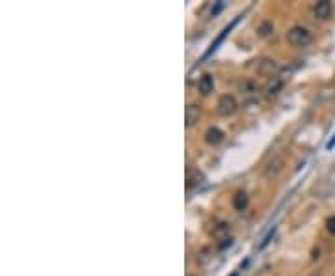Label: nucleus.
Wrapping results in <instances>:
<instances>
[{
	"label": "nucleus",
	"mask_w": 335,
	"mask_h": 276,
	"mask_svg": "<svg viewBox=\"0 0 335 276\" xmlns=\"http://www.w3.org/2000/svg\"><path fill=\"white\" fill-rule=\"evenodd\" d=\"M287 41L292 47H307L313 41V34L304 26H292L287 32Z\"/></svg>",
	"instance_id": "1"
},
{
	"label": "nucleus",
	"mask_w": 335,
	"mask_h": 276,
	"mask_svg": "<svg viewBox=\"0 0 335 276\" xmlns=\"http://www.w3.org/2000/svg\"><path fill=\"white\" fill-rule=\"evenodd\" d=\"M236 108H238V103H236V99L233 97V95H222L220 99H218V105H216V110H218V114L220 116H231L236 112Z\"/></svg>",
	"instance_id": "2"
},
{
	"label": "nucleus",
	"mask_w": 335,
	"mask_h": 276,
	"mask_svg": "<svg viewBox=\"0 0 335 276\" xmlns=\"http://www.w3.org/2000/svg\"><path fill=\"white\" fill-rule=\"evenodd\" d=\"M253 68L257 69V73L265 75V77H272L278 73V66H276L274 60H268V58H263V60H255Z\"/></svg>",
	"instance_id": "3"
},
{
	"label": "nucleus",
	"mask_w": 335,
	"mask_h": 276,
	"mask_svg": "<svg viewBox=\"0 0 335 276\" xmlns=\"http://www.w3.org/2000/svg\"><path fill=\"white\" fill-rule=\"evenodd\" d=\"M313 11H315V17H317V19L324 21V19H330V17H332L334 6H332V2H328V0H320V2L315 4Z\"/></svg>",
	"instance_id": "4"
},
{
	"label": "nucleus",
	"mask_w": 335,
	"mask_h": 276,
	"mask_svg": "<svg viewBox=\"0 0 335 276\" xmlns=\"http://www.w3.org/2000/svg\"><path fill=\"white\" fill-rule=\"evenodd\" d=\"M199 116H201V110H199L198 105H188L186 110H184V122H186V127H192V125L199 120Z\"/></svg>",
	"instance_id": "5"
},
{
	"label": "nucleus",
	"mask_w": 335,
	"mask_h": 276,
	"mask_svg": "<svg viewBox=\"0 0 335 276\" xmlns=\"http://www.w3.org/2000/svg\"><path fill=\"white\" fill-rule=\"evenodd\" d=\"M198 88H199V93L201 95H209V93L213 92V88H214V77L213 75H203V77L199 78V82H198Z\"/></svg>",
	"instance_id": "6"
},
{
	"label": "nucleus",
	"mask_w": 335,
	"mask_h": 276,
	"mask_svg": "<svg viewBox=\"0 0 335 276\" xmlns=\"http://www.w3.org/2000/svg\"><path fill=\"white\" fill-rule=\"evenodd\" d=\"M223 131L218 129V127H211V129L205 133V140L207 144H211V146H216V144H220L222 140H223Z\"/></svg>",
	"instance_id": "7"
},
{
	"label": "nucleus",
	"mask_w": 335,
	"mask_h": 276,
	"mask_svg": "<svg viewBox=\"0 0 335 276\" xmlns=\"http://www.w3.org/2000/svg\"><path fill=\"white\" fill-rule=\"evenodd\" d=\"M236 21H238V19H235L233 23L229 24L227 28H223V30H222V34H220V36H218V38H216V41H214L213 45H211V49H209V51H207V53H205V56H203V60H205V58H209V56H211V54H213L214 51H216V49L220 47V43H222V41H223V39H225V38H227V34H229V32H231V28H233V26H235V24H236Z\"/></svg>",
	"instance_id": "8"
},
{
	"label": "nucleus",
	"mask_w": 335,
	"mask_h": 276,
	"mask_svg": "<svg viewBox=\"0 0 335 276\" xmlns=\"http://www.w3.org/2000/svg\"><path fill=\"white\" fill-rule=\"evenodd\" d=\"M250 204V198H248V194L244 191H238L235 194V198H233V207H235L236 211H244L246 207Z\"/></svg>",
	"instance_id": "9"
},
{
	"label": "nucleus",
	"mask_w": 335,
	"mask_h": 276,
	"mask_svg": "<svg viewBox=\"0 0 335 276\" xmlns=\"http://www.w3.org/2000/svg\"><path fill=\"white\" fill-rule=\"evenodd\" d=\"M229 231H231V228H229L227 222H218L213 228V237L220 239V241H225L229 235Z\"/></svg>",
	"instance_id": "10"
},
{
	"label": "nucleus",
	"mask_w": 335,
	"mask_h": 276,
	"mask_svg": "<svg viewBox=\"0 0 335 276\" xmlns=\"http://www.w3.org/2000/svg\"><path fill=\"white\" fill-rule=\"evenodd\" d=\"M274 32V24L270 23V21H265V23L259 24V28H257V34H259L261 38H267Z\"/></svg>",
	"instance_id": "11"
},
{
	"label": "nucleus",
	"mask_w": 335,
	"mask_h": 276,
	"mask_svg": "<svg viewBox=\"0 0 335 276\" xmlns=\"http://www.w3.org/2000/svg\"><path fill=\"white\" fill-rule=\"evenodd\" d=\"M274 235H276V228H272V230H270V231H268V233H267V237L263 239V243H261V245H259L261 250H263V248H267L268 243H270V241L274 239Z\"/></svg>",
	"instance_id": "12"
},
{
	"label": "nucleus",
	"mask_w": 335,
	"mask_h": 276,
	"mask_svg": "<svg viewBox=\"0 0 335 276\" xmlns=\"http://www.w3.org/2000/svg\"><path fill=\"white\" fill-rule=\"evenodd\" d=\"M326 228H328V231H330L332 235H335V216H332V218H328Z\"/></svg>",
	"instance_id": "13"
},
{
	"label": "nucleus",
	"mask_w": 335,
	"mask_h": 276,
	"mask_svg": "<svg viewBox=\"0 0 335 276\" xmlns=\"http://www.w3.org/2000/svg\"><path fill=\"white\" fill-rule=\"evenodd\" d=\"M334 146H335V138H334V140H332V142H328V149H332V147H334Z\"/></svg>",
	"instance_id": "14"
},
{
	"label": "nucleus",
	"mask_w": 335,
	"mask_h": 276,
	"mask_svg": "<svg viewBox=\"0 0 335 276\" xmlns=\"http://www.w3.org/2000/svg\"><path fill=\"white\" fill-rule=\"evenodd\" d=\"M231 276H240V271H235V273H233Z\"/></svg>",
	"instance_id": "15"
},
{
	"label": "nucleus",
	"mask_w": 335,
	"mask_h": 276,
	"mask_svg": "<svg viewBox=\"0 0 335 276\" xmlns=\"http://www.w3.org/2000/svg\"><path fill=\"white\" fill-rule=\"evenodd\" d=\"M190 276H192V275H190Z\"/></svg>",
	"instance_id": "16"
}]
</instances>
